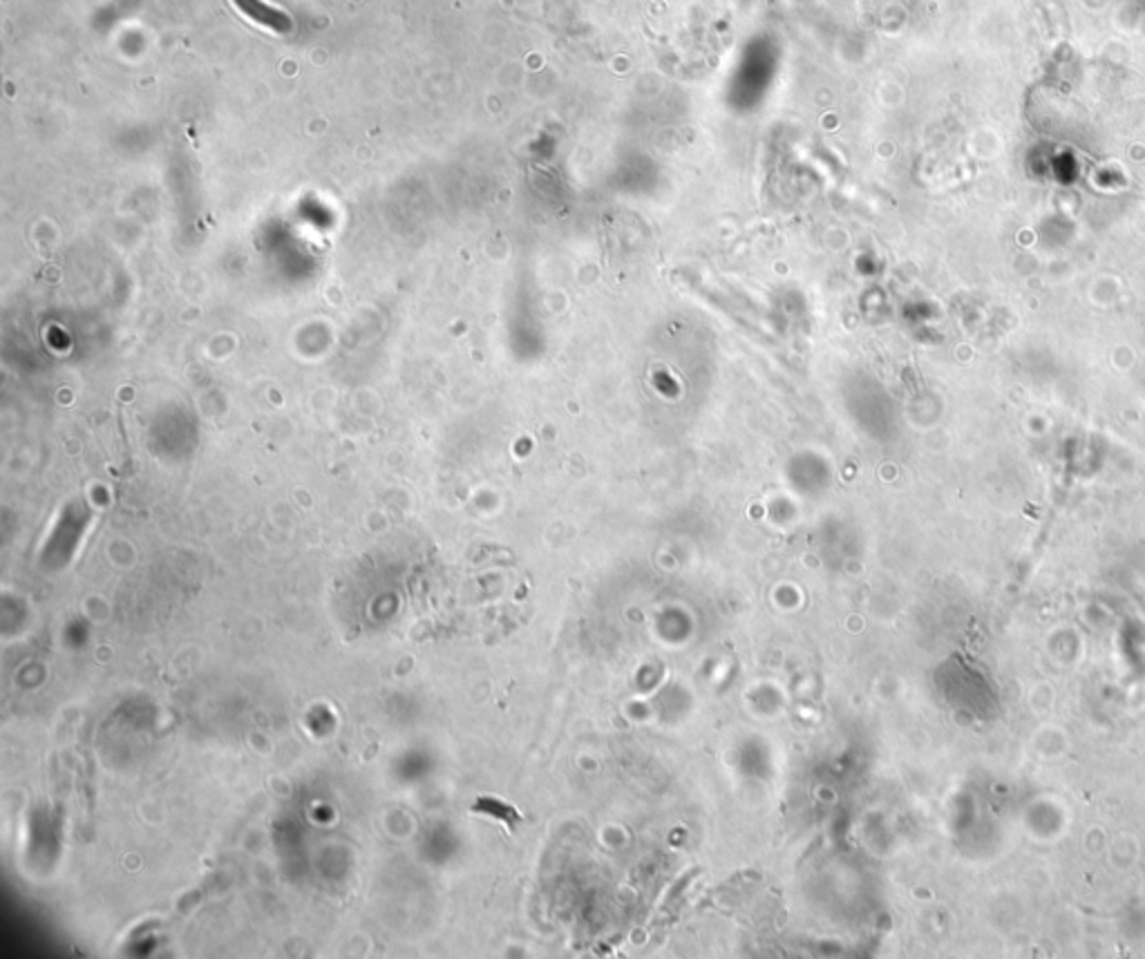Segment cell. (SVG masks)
<instances>
[{
	"mask_svg": "<svg viewBox=\"0 0 1145 959\" xmlns=\"http://www.w3.org/2000/svg\"><path fill=\"white\" fill-rule=\"evenodd\" d=\"M233 3L251 21H255V23L269 28V30H275V32H290L292 30L290 14H284L282 10H275V8L266 6V3H262V0H233Z\"/></svg>",
	"mask_w": 1145,
	"mask_h": 959,
	"instance_id": "1",
	"label": "cell"
}]
</instances>
